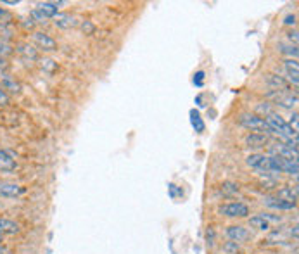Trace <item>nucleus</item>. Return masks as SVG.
Instances as JSON below:
<instances>
[{"mask_svg": "<svg viewBox=\"0 0 299 254\" xmlns=\"http://www.w3.org/2000/svg\"><path fill=\"white\" fill-rule=\"evenodd\" d=\"M265 121L271 128V133H277L279 138H282V142L287 138H297V131L294 130L292 126H289L287 121H285L282 116H279L275 111L270 112L268 116H265Z\"/></svg>", "mask_w": 299, "mask_h": 254, "instance_id": "f257e3e1", "label": "nucleus"}, {"mask_svg": "<svg viewBox=\"0 0 299 254\" xmlns=\"http://www.w3.org/2000/svg\"><path fill=\"white\" fill-rule=\"evenodd\" d=\"M239 123H241L244 128L251 130L252 133H261V135H266V137L271 133V128L265 121V118L260 114H255V112H244V114H241Z\"/></svg>", "mask_w": 299, "mask_h": 254, "instance_id": "f03ea898", "label": "nucleus"}, {"mask_svg": "<svg viewBox=\"0 0 299 254\" xmlns=\"http://www.w3.org/2000/svg\"><path fill=\"white\" fill-rule=\"evenodd\" d=\"M62 2H42L31 11V17L37 22H45L47 19H51L59 12V6Z\"/></svg>", "mask_w": 299, "mask_h": 254, "instance_id": "7ed1b4c3", "label": "nucleus"}, {"mask_svg": "<svg viewBox=\"0 0 299 254\" xmlns=\"http://www.w3.org/2000/svg\"><path fill=\"white\" fill-rule=\"evenodd\" d=\"M220 213L228 218H244L249 215V207L242 202H228L220 207Z\"/></svg>", "mask_w": 299, "mask_h": 254, "instance_id": "20e7f679", "label": "nucleus"}, {"mask_svg": "<svg viewBox=\"0 0 299 254\" xmlns=\"http://www.w3.org/2000/svg\"><path fill=\"white\" fill-rule=\"evenodd\" d=\"M270 154L271 156H279V157H284V159H292V161H297V151L296 149H291L289 145H285L284 142H275L270 145Z\"/></svg>", "mask_w": 299, "mask_h": 254, "instance_id": "39448f33", "label": "nucleus"}, {"mask_svg": "<svg viewBox=\"0 0 299 254\" xmlns=\"http://www.w3.org/2000/svg\"><path fill=\"white\" fill-rule=\"evenodd\" d=\"M268 97L273 99V104H277V106L284 107V109H292L297 104L296 95L284 94V92H279V90H273V92H270Z\"/></svg>", "mask_w": 299, "mask_h": 254, "instance_id": "423d86ee", "label": "nucleus"}, {"mask_svg": "<svg viewBox=\"0 0 299 254\" xmlns=\"http://www.w3.org/2000/svg\"><path fill=\"white\" fill-rule=\"evenodd\" d=\"M33 40H35V43L38 45L42 51H47V52H52V51H56L57 49V42L52 38L51 35H47V33H42V31H35L33 33Z\"/></svg>", "mask_w": 299, "mask_h": 254, "instance_id": "0eeeda50", "label": "nucleus"}, {"mask_svg": "<svg viewBox=\"0 0 299 254\" xmlns=\"http://www.w3.org/2000/svg\"><path fill=\"white\" fill-rule=\"evenodd\" d=\"M263 204L271 207V210H279V211H291V210L296 207V204L294 202H287V201H284V199H279L277 196L275 197H263Z\"/></svg>", "mask_w": 299, "mask_h": 254, "instance_id": "6e6552de", "label": "nucleus"}, {"mask_svg": "<svg viewBox=\"0 0 299 254\" xmlns=\"http://www.w3.org/2000/svg\"><path fill=\"white\" fill-rule=\"evenodd\" d=\"M246 163L251 168H255L258 171H265V173H270L268 171V156H265V154H251V156L247 157Z\"/></svg>", "mask_w": 299, "mask_h": 254, "instance_id": "1a4fd4ad", "label": "nucleus"}, {"mask_svg": "<svg viewBox=\"0 0 299 254\" xmlns=\"http://www.w3.org/2000/svg\"><path fill=\"white\" fill-rule=\"evenodd\" d=\"M226 237H228L232 242H244V240H247L249 239V232H247V228H244V226L241 225H232V226H228L226 228Z\"/></svg>", "mask_w": 299, "mask_h": 254, "instance_id": "9d476101", "label": "nucleus"}, {"mask_svg": "<svg viewBox=\"0 0 299 254\" xmlns=\"http://www.w3.org/2000/svg\"><path fill=\"white\" fill-rule=\"evenodd\" d=\"M244 142H246L247 147L261 149V147H265V145H268V144H270V140H268V137H266V135H261V133H249V135H246Z\"/></svg>", "mask_w": 299, "mask_h": 254, "instance_id": "9b49d317", "label": "nucleus"}, {"mask_svg": "<svg viewBox=\"0 0 299 254\" xmlns=\"http://www.w3.org/2000/svg\"><path fill=\"white\" fill-rule=\"evenodd\" d=\"M52 19H54V25H56L57 28H62V30H67V28H71V26L76 25L75 17L71 14H67V12H57Z\"/></svg>", "mask_w": 299, "mask_h": 254, "instance_id": "f8f14e48", "label": "nucleus"}, {"mask_svg": "<svg viewBox=\"0 0 299 254\" xmlns=\"http://www.w3.org/2000/svg\"><path fill=\"white\" fill-rule=\"evenodd\" d=\"M0 170L2 171H12L16 170V159L11 152L6 149H0Z\"/></svg>", "mask_w": 299, "mask_h": 254, "instance_id": "ddd939ff", "label": "nucleus"}, {"mask_svg": "<svg viewBox=\"0 0 299 254\" xmlns=\"http://www.w3.org/2000/svg\"><path fill=\"white\" fill-rule=\"evenodd\" d=\"M25 194V187L16 183H0V196L4 197H17Z\"/></svg>", "mask_w": 299, "mask_h": 254, "instance_id": "4468645a", "label": "nucleus"}, {"mask_svg": "<svg viewBox=\"0 0 299 254\" xmlns=\"http://www.w3.org/2000/svg\"><path fill=\"white\" fill-rule=\"evenodd\" d=\"M284 64H285V71H287L289 81L294 83V87H297V59H287Z\"/></svg>", "mask_w": 299, "mask_h": 254, "instance_id": "2eb2a0df", "label": "nucleus"}, {"mask_svg": "<svg viewBox=\"0 0 299 254\" xmlns=\"http://www.w3.org/2000/svg\"><path fill=\"white\" fill-rule=\"evenodd\" d=\"M266 83L271 85L273 88H277L279 92H284V90L289 88V81L284 78V76H277V75H268L266 76Z\"/></svg>", "mask_w": 299, "mask_h": 254, "instance_id": "dca6fc26", "label": "nucleus"}, {"mask_svg": "<svg viewBox=\"0 0 299 254\" xmlns=\"http://www.w3.org/2000/svg\"><path fill=\"white\" fill-rule=\"evenodd\" d=\"M19 232V225L14 221L7 220V218H0V234H17Z\"/></svg>", "mask_w": 299, "mask_h": 254, "instance_id": "f3484780", "label": "nucleus"}, {"mask_svg": "<svg viewBox=\"0 0 299 254\" xmlns=\"http://www.w3.org/2000/svg\"><path fill=\"white\" fill-rule=\"evenodd\" d=\"M280 165H282V173H287L291 176H297V161H292V159H284V157H280Z\"/></svg>", "mask_w": 299, "mask_h": 254, "instance_id": "a211bd4d", "label": "nucleus"}, {"mask_svg": "<svg viewBox=\"0 0 299 254\" xmlns=\"http://www.w3.org/2000/svg\"><path fill=\"white\" fill-rule=\"evenodd\" d=\"M277 197L279 199H284V201H287V202H294V204H296V201H297V192H296V190H292V187H284V189H280L279 192H277Z\"/></svg>", "mask_w": 299, "mask_h": 254, "instance_id": "6ab92c4d", "label": "nucleus"}, {"mask_svg": "<svg viewBox=\"0 0 299 254\" xmlns=\"http://www.w3.org/2000/svg\"><path fill=\"white\" fill-rule=\"evenodd\" d=\"M190 123H192V126H194V130L197 131V133H202L204 131V121H202V118H201V114L196 111V109H192L190 111Z\"/></svg>", "mask_w": 299, "mask_h": 254, "instance_id": "aec40b11", "label": "nucleus"}, {"mask_svg": "<svg viewBox=\"0 0 299 254\" xmlns=\"http://www.w3.org/2000/svg\"><path fill=\"white\" fill-rule=\"evenodd\" d=\"M249 225H251L252 228H256V230H261V232H266V230H270V223L265 220V218H261L260 215L249 218Z\"/></svg>", "mask_w": 299, "mask_h": 254, "instance_id": "412c9836", "label": "nucleus"}, {"mask_svg": "<svg viewBox=\"0 0 299 254\" xmlns=\"http://www.w3.org/2000/svg\"><path fill=\"white\" fill-rule=\"evenodd\" d=\"M2 88L6 90V92L9 90V92H14V94H17V92H19V90H21L19 83L12 80L9 75H4V76H2Z\"/></svg>", "mask_w": 299, "mask_h": 254, "instance_id": "4be33fe9", "label": "nucleus"}, {"mask_svg": "<svg viewBox=\"0 0 299 254\" xmlns=\"http://www.w3.org/2000/svg\"><path fill=\"white\" fill-rule=\"evenodd\" d=\"M17 51H19V54L25 59H30V61H37L38 59V52L35 51L33 47H31V45H21L19 49H17Z\"/></svg>", "mask_w": 299, "mask_h": 254, "instance_id": "5701e85b", "label": "nucleus"}, {"mask_svg": "<svg viewBox=\"0 0 299 254\" xmlns=\"http://www.w3.org/2000/svg\"><path fill=\"white\" fill-rule=\"evenodd\" d=\"M280 52L287 54V56L291 59L297 57V47H296V45H280Z\"/></svg>", "mask_w": 299, "mask_h": 254, "instance_id": "b1692460", "label": "nucleus"}, {"mask_svg": "<svg viewBox=\"0 0 299 254\" xmlns=\"http://www.w3.org/2000/svg\"><path fill=\"white\" fill-rule=\"evenodd\" d=\"M221 192L226 194V196H230V194H237V192H239V185H235V183H230V181H226V183L221 185Z\"/></svg>", "mask_w": 299, "mask_h": 254, "instance_id": "393cba45", "label": "nucleus"}, {"mask_svg": "<svg viewBox=\"0 0 299 254\" xmlns=\"http://www.w3.org/2000/svg\"><path fill=\"white\" fill-rule=\"evenodd\" d=\"M223 251L226 254H237L239 251H241V247H239L237 242H226L223 246Z\"/></svg>", "mask_w": 299, "mask_h": 254, "instance_id": "a878e982", "label": "nucleus"}, {"mask_svg": "<svg viewBox=\"0 0 299 254\" xmlns=\"http://www.w3.org/2000/svg\"><path fill=\"white\" fill-rule=\"evenodd\" d=\"M258 112H261V114H265V116H268L270 112H273V109L270 107V102H265V106H263V104H260V106H258Z\"/></svg>", "mask_w": 299, "mask_h": 254, "instance_id": "bb28decb", "label": "nucleus"}, {"mask_svg": "<svg viewBox=\"0 0 299 254\" xmlns=\"http://www.w3.org/2000/svg\"><path fill=\"white\" fill-rule=\"evenodd\" d=\"M202 83H204V71H199L194 75V85H197V87H202Z\"/></svg>", "mask_w": 299, "mask_h": 254, "instance_id": "cd10ccee", "label": "nucleus"}, {"mask_svg": "<svg viewBox=\"0 0 299 254\" xmlns=\"http://www.w3.org/2000/svg\"><path fill=\"white\" fill-rule=\"evenodd\" d=\"M81 30H83L87 35H90V33H94L95 28H94V25L90 21H85V22H81Z\"/></svg>", "mask_w": 299, "mask_h": 254, "instance_id": "c85d7f7f", "label": "nucleus"}, {"mask_svg": "<svg viewBox=\"0 0 299 254\" xmlns=\"http://www.w3.org/2000/svg\"><path fill=\"white\" fill-rule=\"evenodd\" d=\"M7 104H9V95L6 90L0 87V106H7Z\"/></svg>", "mask_w": 299, "mask_h": 254, "instance_id": "c756f323", "label": "nucleus"}, {"mask_svg": "<svg viewBox=\"0 0 299 254\" xmlns=\"http://www.w3.org/2000/svg\"><path fill=\"white\" fill-rule=\"evenodd\" d=\"M260 216H261V218H265V220L268 221V223H270V221H280V220H282V218H280V216L268 215V213H263V215H260Z\"/></svg>", "mask_w": 299, "mask_h": 254, "instance_id": "7c9ffc66", "label": "nucleus"}, {"mask_svg": "<svg viewBox=\"0 0 299 254\" xmlns=\"http://www.w3.org/2000/svg\"><path fill=\"white\" fill-rule=\"evenodd\" d=\"M9 19H11V14H9L6 9L0 7V22H7Z\"/></svg>", "mask_w": 299, "mask_h": 254, "instance_id": "2f4dec72", "label": "nucleus"}, {"mask_svg": "<svg viewBox=\"0 0 299 254\" xmlns=\"http://www.w3.org/2000/svg\"><path fill=\"white\" fill-rule=\"evenodd\" d=\"M289 126H292V128L297 131V112H296V111L292 112L291 120H289Z\"/></svg>", "mask_w": 299, "mask_h": 254, "instance_id": "473e14b6", "label": "nucleus"}, {"mask_svg": "<svg viewBox=\"0 0 299 254\" xmlns=\"http://www.w3.org/2000/svg\"><path fill=\"white\" fill-rule=\"evenodd\" d=\"M43 64H42V67H45V70L47 71H52L54 67H56V64H54V62L51 61V59H45V61H42Z\"/></svg>", "mask_w": 299, "mask_h": 254, "instance_id": "72a5a7b5", "label": "nucleus"}, {"mask_svg": "<svg viewBox=\"0 0 299 254\" xmlns=\"http://www.w3.org/2000/svg\"><path fill=\"white\" fill-rule=\"evenodd\" d=\"M284 22H285L287 26H291V25L294 26V25H296V16H294V14H292V16H287V17H285V21H284Z\"/></svg>", "mask_w": 299, "mask_h": 254, "instance_id": "f704fd0d", "label": "nucleus"}, {"mask_svg": "<svg viewBox=\"0 0 299 254\" xmlns=\"http://www.w3.org/2000/svg\"><path fill=\"white\" fill-rule=\"evenodd\" d=\"M0 254H12L11 249L6 247V246H0Z\"/></svg>", "mask_w": 299, "mask_h": 254, "instance_id": "c9c22d12", "label": "nucleus"}, {"mask_svg": "<svg viewBox=\"0 0 299 254\" xmlns=\"http://www.w3.org/2000/svg\"><path fill=\"white\" fill-rule=\"evenodd\" d=\"M289 40H294V45H296L297 42V33L294 31V33H289Z\"/></svg>", "mask_w": 299, "mask_h": 254, "instance_id": "e433bc0d", "label": "nucleus"}, {"mask_svg": "<svg viewBox=\"0 0 299 254\" xmlns=\"http://www.w3.org/2000/svg\"><path fill=\"white\" fill-rule=\"evenodd\" d=\"M4 66H6V59H4V57H0V70H2Z\"/></svg>", "mask_w": 299, "mask_h": 254, "instance_id": "4c0bfd02", "label": "nucleus"}, {"mask_svg": "<svg viewBox=\"0 0 299 254\" xmlns=\"http://www.w3.org/2000/svg\"><path fill=\"white\" fill-rule=\"evenodd\" d=\"M2 239H4V235H2V234H0V242H2Z\"/></svg>", "mask_w": 299, "mask_h": 254, "instance_id": "58836bf2", "label": "nucleus"}]
</instances>
